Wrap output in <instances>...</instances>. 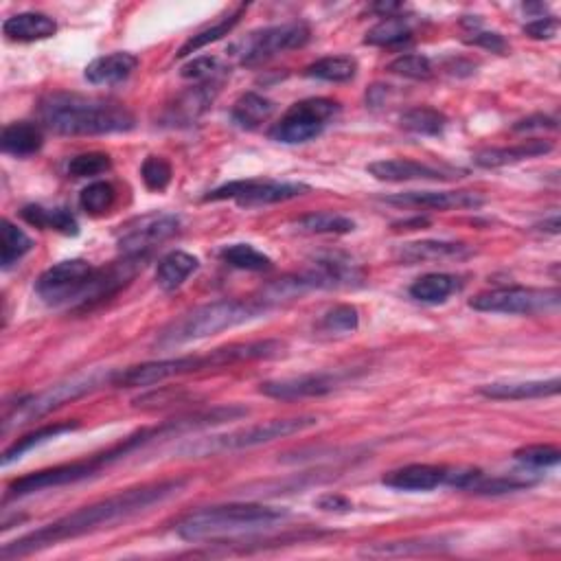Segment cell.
I'll return each mask as SVG.
<instances>
[{
  "label": "cell",
  "mask_w": 561,
  "mask_h": 561,
  "mask_svg": "<svg viewBox=\"0 0 561 561\" xmlns=\"http://www.w3.org/2000/svg\"><path fill=\"white\" fill-rule=\"evenodd\" d=\"M112 167L110 156L101 152H88L75 156L71 163H68V174L73 178H93L99 174H106Z\"/></svg>",
  "instance_id": "obj_46"
},
{
  "label": "cell",
  "mask_w": 561,
  "mask_h": 561,
  "mask_svg": "<svg viewBox=\"0 0 561 561\" xmlns=\"http://www.w3.org/2000/svg\"><path fill=\"white\" fill-rule=\"evenodd\" d=\"M198 268H200L198 257L185 253V250H174V253H169L158 261V268H156L158 288L165 292H174L182 288L185 281Z\"/></svg>",
  "instance_id": "obj_25"
},
{
  "label": "cell",
  "mask_w": 561,
  "mask_h": 561,
  "mask_svg": "<svg viewBox=\"0 0 561 561\" xmlns=\"http://www.w3.org/2000/svg\"><path fill=\"white\" fill-rule=\"evenodd\" d=\"M474 250L465 244L456 242H437V239H423V242H410L397 248V261L406 266H417V263L428 261H448V259H467L472 257Z\"/></svg>",
  "instance_id": "obj_19"
},
{
  "label": "cell",
  "mask_w": 561,
  "mask_h": 561,
  "mask_svg": "<svg viewBox=\"0 0 561 561\" xmlns=\"http://www.w3.org/2000/svg\"><path fill=\"white\" fill-rule=\"evenodd\" d=\"M388 73L406 77V79H417V82H428L434 75V66L426 55L419 53H408L399 55L395 60L388 64Z\"/></svg>",
  "instance_id": "obj_43"
},
{
  "label": "cell",
  "mask_w": 561,
  "mask_h": 561,
  "mask_svg": "<svg viewBox=\"0 0 561 561\" xmlns=\"http://www.w3.org/2000/svg\"><path fill=\"white\" fill-rule=\"evenodd\" d=\"M114 200H117V191L110 185V182H90L86 189L79 193V206L88 215H103L112 209Z\"/></svg>",
  "instance_id": "obj_41"
},
{
  "label": "cell",
  "mask_w": 561,
  "mask_h": 561,
  "mask_svg": "<svg viewBox=\"0 0 561 561\" xmlns=\"http://www.w3.org/2000/svg\"><path fill=\"white\" fill-rule=\"evenodd\" d=\"M274 112V101L257 93H246L235 101L233 106V123L242 130H255L261 123H266Z\"/></svg>",
  "instance_id": "obj_34"
},
{
  "label": "cell",
  "mask_w": 561,
  "mask_h": 561,
  "mask_svg": "<svg viewBox=\"0 0 561 561\" xmlns=\"http://www.w3.org/2000/svg\"><path fill=\"white\" fill-rule=\"evenodd\" d=\"M112 377H114V373L97 371V373L79 375V377H73V380H66V382H60L55 386H49L47 391H42L38 395L20 397L18 406L14 410H5L3 432H7L11 426H22V423H29L33 419L47 417L49 412L64 406L66 402H73V399L88 395L90 391H95V388H99L101 384H106V382L112 384Z\"/></svg>",
  "instance_id": "obj_8"
},
{
  "label": "cell",
  "mask_w": 561,
  "mask_h": 561,
  "mask_svg": "<svg viewBox=\"0 0 561 561\" xmlns=\"http://www.w3.org/2000/svg\"><path fill=\"white\" fill-rule=\"evenodd\" d=\"M309 38H312V29H309L307 22L292 20L248 33L244 40L235 44L233 51L244 66H259L274 60L281 53L303 49Z\"/></svg>",
  "instance_id": "obj_10"
},
{
  "label": "cell",
  "mask_w": 561,
  "mask_h": 561,
  "mask_svg": "<svg viewBox=\"0 0 561 561\" xmlns=\"http://www.w3.org/2000/svg\"><path fill=\"white\" fill-rule=\"evenodd\" d=\"M524 36H529L533 40H551L557 36L559 31V20L555 16H540L537 20L524 25Z\"/></svg>",
  "instance_id": "obj_48"
},
{
  "label": "cell",
  "mask_w": 561,
  "mask_h": 561,
  "mask_svg": "<svg viewBox=\"0 0 561 561\" xmlns=\"http://www.w3.org/2000/svg\"><path fill=\"white\" fill-rule=\"evenodd\" d=\"M20 217L27 224L44 228V231H55L68 237H75L79 233V224L75 220V215L68 209H47V206L40 204H27L22 206Z\"/></svg>",
  "instance_id": "obj_27"
},
{
  "label": "cell",
  "mask_w": 561,
  "mask_h": 561,
  "mask_svg": "<svg viewBox=\"0 0 561 561\" xmlns=\"http://www.w3.org/2000/svg\"><path fill=\"white\" fill-rule=\"evenodd\" d=\"M141 445H145V437L139 430V432H134L132 437L123 439L119 445H114V448L90 456V459L55 465V467L40 469V472H33V474L11 480L5 498L7 500L22 498V496L38 494V491H44V489H57V487L75 485V483H79V480H88V478L97 476L103 467H108L110 463L123 459L125 454L134 452L136 448H141Z\"/></svg>",
  "instance_id": "obj_6"
},
{
  "label": "cell",
  "mask_w": 561,
  "mask_h": 561,
  "mask_svg": "<svg viewBox=\"0 0 561 561\" xmlns=\"http://www.w3.org/2000/svg\"><path fill=\"white\" fill-rule=\"evenodd\" d=\"M467 44H474V47H480V49H487L491 53H500V55H505L509 51V44L507 40L500 36V33L496 31H472L469 36L465 38Z\"/></svg>",
  "instance_id": "obj_47"
},
{
  "label": "cell",
  "mask_w": 561,
  "mask_h": 561,
  "mask_svg": "<svg viewBox=\"0 0 561 561\" xmlns=\"http://www.w3.org/2000/svg\"><path fill=\"white\" fill-rule=\"evenodd\" d=\"M450 548L443 537H421V540H402V542H382L366 546L364 557H412V555H432L445 553Z\"/></svg>",
  "instance_id": "obj_26"
},
{
  "label": "cell",
  "mask_w": 561,
  "mask_h": 561,
  "mask_svg": "<svg viewBox=\"0 0 561 561\" xmlns=\"http://www.w3.org/2000/svg\"><path fill=\"white\" fill-rule=\"evenodd\" d=\"M366 171L382 182H448L454 178H461V171H445L439 167H432L419 160L408 158H391V160H375Z\"/></svg>",
  "instance_id": "obj_17"
},
{
  "label": "cell",
  "mask_w": 561,
  "mask_h": 561,
  "mask_svg": "<svg viewBox=\"0 0 561 561\" xmlns=\"http://www.w3.org/2000/svg\"><path fill=\"white\" fill-rule=\"evenodd\" d=\"M535 485V480L531 478H522L518 474H509V476H485L480 472L474 483L469 485L467 491L478 496H502V494H513V491H522L529 489Z\"/></svg>",
  "instance_id": "obj_39"
},
{
  "label": "cell",
  "mask_w": 561,
  "mask_h": 561,
  "mask_svg": "<svg viewBox=\"0 0 561 561\" xmlns=\"http://www.w3.org/2000/svg\"><path fill=\"white\" fill-rule=\"evenodd\" d=\"M559 388V377H551V380L540 382H496L480 386L478 393L487 399H496V402H524V399L553 397L559 393Z\"/></svg>",
  "instance_id": "obj_20"
},
{
  "label": "cell",
  "mask_w": 561,
  "mask_h": 561,
  "mask_svg": "<svg viewBox=\"0 0 561 561\" xmlns=\"http://www.w3.org/2000/svg\"><path fill=\"white\" fill-rule=\"evenodd\" d=\"M220 86L222 84H198L196 88H191L189 93L180 95L174 106L169 108V121L174 125H176V121L178 123L196 121L200 114L211 106Z\"/></svg>",
  "instance_id": "obj_28"
},
{
  "label": "cell",
  "mask_w": 561,
  "mask_h": 561,
  "mask_svg": "<svg viewBox=\"0 0 561 561\" xmlns=\"http://www.w3.org/2000/svg\"><path fill=\"white\" fill-rule=\"evenodd\" d=\"M515 132H531V130H557V121L546 114H533L513 125Z\"/></svg>",
  "instance_id": "obj_50"
},
{
  "label": "cell",
  "mask_w": 561,
  "mask_h": 561,
  "mask_svg": "<svg viewBox=\"0 0 561 561\" xmlns=\"http://www.w3.org/2000/svg\"><path fill=\"white\" fill-rule=\"evenodd\" d=\"M3 33L11 42H40L57 33V22L40 11H22L3 22Z\"/></svg>",
  "instance_id": "obj_23"
},
{
  "label": "cell",
  "mask_w": 561,
  "mask_h": 561,
  "mask_svg": "<svg viewBox=\"0 0 561 561\" xmlns=\"http://www.w3.org/2000/svg\"><path fill=\"white\" fill-rule=\"evenodd\" d=\"M246 9H248V5H239L235 11H231V14L224 16L222 20H217L215 25L198 31L196 36H191L185 44H182L180 51L176 53L178 60H182V57H189L193 53H198L200 49L209 47V44L228 36V33H231L239 25V20H242V16L246 14Z\"/></svg>",
  "instance_id": "obj_31"
},
{
  "label": "cell",
  "mask_w": 561,
  "mask_h": 561,
  "mask_svg": "<svg viewBox=\"0 0 561 561\" xmlns=\"http://www.w3.org/2000/svg\"><path fill=\"white\" fill-rule=\"evenodd\" d=\"M309 193L303 182H281V180H235L206 193L204 202L233 200L239 206H268L301 198Z\"/></svg>",
  "instance_id": "obj_13"
},
{
  "label": "cell",
  "mask_w": 561,
  "mask_h": 561,
  "mask_svg": "<svg viewBox=\"0 0 561 561\" xmlns=\"http://www.w3.org/2000/svg\"><path fill=\"white\" fill-rule=\"evenodd\" d=\"M386 204L408 206V209L454 211V209H480L485 198L474 191H408L384 198Z\"/></svg>",
  "instance_id": "obj_16"
},
{
  "label": "cell",
  "mask_w": 561,
  "mask_h": 561,
  "mask_svg": "<svg viewBox=\"0 0 561 561\" xmlns=\"http://www.w3.org/2000/svg\"><path fill=\"white\" fill-rule=\"evenodd\" d=\"M314 505L320 511H327V513H349V511H353V502L345 496H340V494H323L320 498H316Z\"/></svg>",
  "instance_id": "obj_49"
},
{
  "label": "cell",
  "mask_w": 561,
  "mask_h": 561,
  "mask_svg": "<svg viewBox=\"0 0 561 561\" xmlns=\"http://www.w3.org/2000/svg\"><path fill=\"white\" fill-rule=\"evenodd\" d=\"M44 145V134L38 123L31 121H18L5 125L3 134H0V147L3 152L16 158H27L38 154Z\"/></svg>",
  "instance_id": "obj_24"
},
{
  "label": "cell",
  "mask_w": 561,
  "mask_h": 561,
  "mask_svg": "<svg viewBox=\"0 0 561 561\" xmlns=\"http://www.w3.org/2000/svg\"><path fill=\"white\" fill-rule=\"evenodd\" d=\"M358 73V62L351 55H329L309 64L305 68V77L320 79V82L331 84H347Z\"/></svg>",
  "instance_id": "obj_33"
},
{
  "label": "cell",
  "mask_w": 561,
  "mask_h": 561,
  "mask_svg": "<svg viewBox=\"0 0 561 561\" xmlns=\"http://www.w3.org/2000/svg\"><path fill=\"white\" fill-rule=\"evenodd\" d=\"M220 259L228 263L231 268L246 270V272H268L272 270V259L268 255L259 253L250 244H231L220 250Z\"/></svg>",
  "instance_id": "obj_38"
},
{
  "label": "cell",
  "mask_w": 561,
  "mask_h": 561,
  "mask_svg": "<svg viewBox=\"0 0 561 561\" xmlns=\"http://www.w3.org/2000/svg\"><path fill=\"white\" fill-rule=\"evenodd\" d=\"M95 272L97 268L90 266L84 259L60 261L40 274V279L36 281V292L51 307H82L90 285H93Z\"/></svg>",
  "instance_id": "obj_11"
},
{
  "label": "cell",
  "mask_w": 561,
  "mask_h": 561,
  "mask_svg": "<svg viewBox=\"0 0 561 561\" xmlns=\"http://www.w3.org/2000/svg\"><path fill=\"white\" fill-rule=\"evenodd\" d=\"M513 459L531 469H546L559 465L561 450L555 445H526V448L515 450Z\"/></svg>",
  "instance_id": "obj_44"
},
{
  "label": "cell",
  "mask_w": 561,
  "mask_h": 561,
  "mask_svg": "<svg viewBox=\"0 0 561 561\" xmlns=\"http://www.w3.org/2000/svg\"><path fill=\"white\" fill-rule=\"evenodd\" d=\"M375 14H380L382 18H391V16H397V11H402L404 5L402 3H377L371 7Z\"/></svg>",
  "instance_id": "obj_51"
},
{
  "label": "cell",
  "mask_w": 561,
  "mask_h": 561,
  "mask_svg": "<svg viewBox=\"0 0 561 561\" xmlns=\"http://www.w3.org/2000/svg\"><path fill=\"white\" fill-rule=\"evenodd\" d=\"M288 518V511L255 502H233V505H217L193 511L176 524V533L187 542L224 540L261 529H272L274 524Z\"/></svg>",
  "instance_id": "obj_4"
},
{
  "label": "cell",
  "mask_w": 561,
  "mask_h": 561,
  "mask_svg": "<svg viewBox=\"0 0 561 561\" xmlns=\"http://www.w3.org/2000/svg\"><path fill=\"white\" fill-rule=\"evenodd\" d=\"M180 231V220L176 215H147L119 237V250L123 257L147 259L152 250L167 242Z\"/></svg>",
  "instance_id": "obj_14"
},
{
  "label": "cell",
  "mask_w": 561,
  "mask_h": 561,
  "mask_svg": "<svg viewBox=\"0 0 561 561\" xmlns=\"http://www.w3.org/2000/svg\"><path fill=\"white\" fill-rule=\"evenodd\" d=\"M450 467L441 465H406L393 469L382 478V485L397 491H432L441 485H448Z\"/></svg>",
  "instance_id": "obj_18"
},
{
  "label": "cell",
  "mask_w": 561,
  "mask_h": 561,
  "mask_svg": "<svg viewBox=\"0 0 561 561\" xmlns=\"http://www.w3.org/2000/svg\"><path fill=\"white\" fill-rule=\"evenodd\" d=\"M231 73L228 68L220 62V57L215 55H204L196 57L189 64L180 68V75L185 79H193L198 84H222V79Z\"/></svg>",
  "instance_id": "obj_40"
},
{
  "label": "cell",
  "mask_w": 561,
  "mask_h": 561,
  "mask_svg": "<svg viewBox=\"0 0 561 561\" xmlns=\"http://www.w3.org/2000/svg\"><path fill=\"white\" fill-rule=\"evenodd\" d=\"M270 303L263 299H224L215 301L209 305H202L191 309L185 316H180L174 320L163 334L158 336V347L171 349L187 345L193 340H204L215 334H222V331L235 329L239 325H246L250 320L261 318L263 314L270 312Z\"/></svg>",
  "instance_id": "obj_5"
},
{
  "label": "cell",
  "mask_w": 561,
  "mask_h": 561,
  "mask_svg": "<svg viewBox=\"0 0 561 561\" xmlns=\"http://www.w3.org/2000/svg\"><path fill=\"white\" fill-rule=\"evenodd\" d=\"M360 325V314L358 309L353 305H336L334 309L320 320V331L331 336H345V334H353Z\"/></svg>",
  "instance_id": "obj_42"
},
{
  "label": "cell",
  "mask_w": 561,
  "mask_h": 561,
  "mask_svg": "<svg viewBox=\"0 0 561 561\" xmlns=\"http://www.w3.org/2000/svg\"><path fill=\"white\" fill-rule=\"evenodd\" d=\"M461 288L459 279L454 274H445V272H430L423 274L415 283L410 285V296L419 303H428V305H437L448 301L450 296Z\"/></svg>",
  "instance_id": "obj_29"
},
{
  "label": "cell",
  "mask_w": 561,
  "mask_h": 561,
  "mask_svg": "<svg viewBox=\"0 0 561 561\" xmlns=\"http://www.w3.org/2000/svg\"><path fill=\"white\" fill-rule=\"evenodd\" d=\"M174 176V169L163 156H147L141 165V178L150 191H165Z\"/></svg>",
  "instance_id": "obj_45"
},
{
  "label": "cell",
  "mask_w": 561,
  "mask_h": 561,
  "mask_svg": "<svg viewBox=\"0 0 561 561\" xmlns=\"http://www.w3.org/2000/svg\"><path fill=\"white\" fill-rule=\"evenodd\" d=\"M139 68V57L125 51L101 55L86 66V79L95 86H112L128 79Z\"/></svg>",
  "instance_id": "obj_21"
},
{
  "label": "cell",
  "mask_w": 561,
  "mask_h": 561,
  "mask_svg": "<svg viewBox=\"0 0 561 561\" xmlns=\"http://www.w3.org/2000/svg\"><path fill=\"white\" fill-rule=\"evenodd\" d=\"M402 128L419 136H441L448 128V117L434 108L419 106L402 114Z\"/></svg>",
  "instance_id": "obj_37"
},
{
  "label": "cell",
  "mask_w": 561,
  "mask_h": 561,
  "mask_svg": "<svg viewBox=\"0 0 561 561\" xmlns=\"http://www.w3.org/2000/svg\"><path fill=\"white\" fill-rule=\"evenodd\" d=\"M537 228H540V231H544V233L557 235V233H559V228H561V224H559V215H553L551 220H544L542 224H537Z\"/></svg>",
  "instance_id": "obj_52"
},
{
  "label": "cell",
  "mask_w": 561,
  "mask_h": 561,
  "mask_svg": "<svg viewBox=\"0 0 561 561\" xmlns=\"http://www.w3.org/2000/svg\"><path fill=\"white\" fill-rule=\"evenodd\" d=\"M285 345L281 340H255V342H233V345L217 347L206 353V356H182L154 360L130 369L114 373L112 386L119 388H145L163 384L171 377L200 373L206 369H222V366H233L242 362L255 360H274L283 356Z\"/></svg>",
  "instance_id": "obj_3"
},
{
  "label": "cell",
  "mask_w": 561,
  "mask_h": 561,
  "mask_svg": "<svg viewBox=\"0 0 561 561\" xmlns=\"http://www.w3.org/2000/svg\"><path fill=\"white\" fill-rule=\"evenodd\" d=\"M551 152H553L551 141L533 139V141H524L520 145H511V147H489V150H483L474 156V163L483 169H498V167L522 163V160L537 158V156H544Z\"/></svg>",
  "instance_id": "obj_22"
},
{
  "label": "cell",
  "mask_w": 561,
  "mask_h": 561,
  "mask_svg": "<svg viewBox=\"0 0 561 561\" xmlns=\"http://www.w3.org/2000/svg\"><path fill=\"white\" fill-rule=\"evenodd\" d=\"M77 428H79L77 421H71V423H51V426H42L36 432L27 434V437L18 439L14 445H9V448L3 452V461H0V463H3V467H9L11 463L20 461L22 456H25L27 452H31L33 448H38V445L47 443L51 439L62 437V434L73 432Z\"/></svg>",
  "instance_id": "obj_32"
},
{
  "label": "cell",
  "mask_w": 561,
  "mask_h": 561,
  "mask_svg": "<svg viewBox=\"0 0 561 561\" xmlns=\"http://www.w3.org/2000/svg\"><path fill=\"white\" fill-rule=\"evenodd\" d=\"M342 382L340 373H305L294 377H281V380H270L259 386V393L281 399V402H296V399L307 397H325L334 393Z\"/></svg>",
  "instance_id": "obj_15"
},
{
  "label": "cell",
  "mask_w": 561,
  "mask_h": 561,
  "mask_svg": "<svg viewBox=\"0 0 561 561\" xmlns=\"http://www.w3.org/2000/svg\"><path fill=\"white\" fill-rule=\"evenodd\" d=\"M561 303V292L553 290H537V288H522V285H513V288H498L474 296L469 301V307L476 312L487 314H513V316H533L553 312Z\"/></svg>",
  "instance_id": "obj_12"
},
{
  "label": "cell",
  "mask_w": 561,
  "mask_h": 561,
  "mask_svg": "<svg viewBox=\"0 0 561 561\" xmlns=\"http://www.w3.org/2000/svg\"><path fill=\"white\" fill-rule=\"evenodd\" d=\"M296 233L303 235H349L356 231V222L340 213H307L294 224Z\"/></svg>",
  "instance_id": "obj_30"
},
{
  "label": "cell",
  "mask_w": 561,
  "mask_h": 561,
  "mask_svg": "<svg viewBox=\"0 0 561 561\" xmlns=\"http://www.w3.org/2000/svg\"><path fill=\"white\" fill-rule=\"evenodd\" d=\"M340 103L325 97L303 99L283 114L270 128L268 136L283 145H301L318 139L327 130V125L336 119Z\"/></svg>",
  "instance_id": "obj_9"
},
{
  "label": "cell",
  "mask_w": 561,
  "mask_h": 561,
  "mask_svg": "<svg viewBox=\"0 0 561 561\" xmlns=\"http://www.w3.org/2000/svg\"><path fill=\"white\" fill-rule=\"evenodd\" d=\"M318 426V417L314 415H301V417H288V419H272L266 423H257V426L239 428L226 434H215V437H206L196 443H187L185 448H180V454L185 456H211L222 452H237V450H250L259 448V445L272 443L277 439L294 437L305 430H312Z\"/></svg>",
  "instance_id": "obj_7"
},
{
  "label": "cell",
  "mask_w": 561,
  "mask_h": 561,
  "mask_svg": "<svg viewBox=\"0 0 561 561\" xmlns=\"http://www.w3.org/2000/svg\"><path fill=\"white\" fill-rule=\"evenodd\" d=\"M44 128L62 136H103L134 130V114L119 101L79 93H51L38 103Z\"/></svg>",
  "instance_id": "obj_2"
},
{
  "label": "cell",
  "mask_w": 561,
  "mask_h": 561,
  "mask_svg": "<svg viewBox=\"0 0 561 561\" xmlns=\"http://www.w3.org/2000/svg\"><path fill=\"white\" fill-rule=\"evenodd\" d=\"M187 483H189L187 478H169V480H158V483H147V485L119 491V494L77 509L73 513L64 515L60 520L42 526L38 531L27 533L18 537V540L5 544L0 548V559L9 561V559L27 557L60 542L77 540V537L82 535H90L101 529H110L114 524L128 522L130 518H134V515L150 511L152 507L160 505V502L178 496L180 491L187 487Z\"/></svg>",
  "instance_id": "obj_1"
},
{
  "label": "cell",
  "mask_w": 561,
  "mask_h": 561,
  "mask_svg": "<svg viewBox=\"0 0 561 561\" xmlns=\"http://www.w3.org/2000/svg\"><path fill=\"white\" fill-rule=\"evenodd\" d=\"M33 246H36L33 239L14 222H0V263H3V270H9L14 263L31 253Z\"/></svg>",
  "instance_id": "obj_35"
},
{
  "label": "cell",
  "mask_w": 561,
  "mask_h": 561,
  "mask_svg": "<svg viewBox=\"0 0 561 561\" xmlns=\"http://www.w3.org/2000/svg\"><path fill=\"white\" fill-rule=\"evenodd\" d=\"M412 36V20L404 16L384 18L380 25H375L366 33L364 44L369 47H397V44L408 42Z\"/></svg>",
  "instance_id": "obj_36"
}]
</instances>
